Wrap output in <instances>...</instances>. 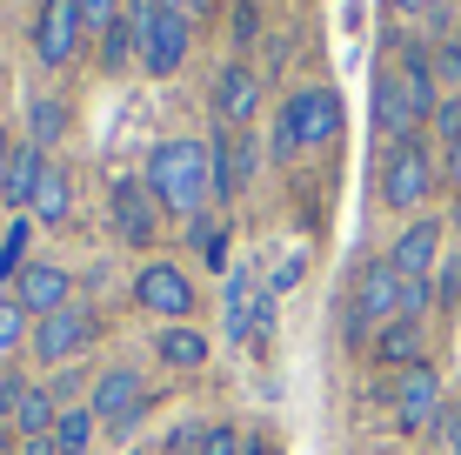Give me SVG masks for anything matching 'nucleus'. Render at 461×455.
Here are the masks:
<instances>
[{
	"label": "nucleus",
	"instance_id": "1",
	"mask_svg": "<svg viewBox=\"0 0 461 455\" xmlns=\"http://www.w3.org/2000/svg\"><path fill=\"white\" fill-rule=\"evenodd\" d=\"M140 181H148V195L161 201V214H174V222L214 214V161H208V141H194V134L154 141L148 161H140Z\"/></svg>",
	"mask_w": 461,
	"mask_h": 455
},
{
	"label": "nucleus",
	"instance_id": "2",
	"mask_svg": "<svg viewBox=\"0 0 461 455\" xmlns=\"http://www.w3.org/2000/svg\"><path fill=\"white\" fill-rule=\"evenodd\" d=\"M328 141H341V94L335 87H294L288 101H281V114H275L267 161L288 168V161H301V154L328 148Z\"/></svg>",
	"mask_w": 461,
	"mask_h": 455
},
{
	"label": "nucleus",
	"instance_id": "3",
	"mask_svg": "<svg viewBox=\"0 0 461 455\" xmlns=\"http://www.w3.org/2000/svg\"><path fill=\"white\" fill-rule=\"evenodd\" d=\"M121 21L134 27V47H140V74L148 81H174V74L187 68V54H194V27L174 21L161 0H127Z\"/></svg>",
	"mask_w": 461,
	"mask_h": 455
},
{
	"label": "nucleus",
	"instance_id": "4",
	"mask_svg": "<svg viewBox=\"0 0 461 455\" xmlns=\"http://www.w3.org/2000/svg\"><path fill=\"white\" fill-rule=\"evenodd\" d=\"M441 187V154L428 148V141H402V148H388V161H381V201H388L394 214H421V201Z\"/></svg>",
	"mask_w": 461,
	"mask_h": 455
},
{
	"label": "nucleus",
	"instance_id": "5",
	"mask_svg": "<svg viewBox=\"0 0 461 455\" xmlns=\"http://www.w3.org/2000/svg\"><path fill=\"white\" fill-rule=\"evenodd\" d=\"M94 335H101V308H94V302H68L60 315L34 322V335H27V355H34V362H41L47 375H54V369L81 362Z\"/></svg>",
	"mask_w": 461,
	"mask_h": 455
},
{
	"label": "nucleus",
	"instance_id": "6",
	"mask_svg": "<svg viewBox=\"0 0 461 455\" xmlns=\"http://www.w3.org/2000/svg\"><path fill=\"white\" fill-rule=\"evenodd\" d=\"M134 308H148V315H161V322H194L201 288H194V275H187L181 261L148 255L134 268Z\"/></svg>",
	"mask_w": 461,
	"mask_h": 455
},
{
	"label": "nucleus",
	"instance_id": "7",
	"mask_svg": "<svg viewBox=\"0 0 461 455\" xmlns=\"http://www.w3.org/2000/svg\"><path fill=\"white\" fill-rule=\"evenodd\" d=\"M81 41H87V21L74 0H34V27H27V47H34V60L47 74L74 68L81 60Z\"/></svg>",
	"mask_w": 461,
	"mask_h": 455
},
{
	"label": "nucleus",
	"instance_id": "8",
	"mask_svg": "<svg viewBox=\"0 0 461 455\" xmlns=\"http://www.w3.org/2000/svg\"><path fill=\"white\" fill-rule=\"evenodd\" d=\"M208 161H214V201H241L261 175V128H214Z\"/></svg>",
	"mask_w": 461,
	"mask_h": 455
},
{
	"label": "nucleus",
	"instance_id": "9",
	"mask_svg": "<svg viewBox=\"0 0 461 455\" xmlns=\"http://www.w3.org/2000/svg\"><path fill=\"white\" fill-rule=\"evenodd\" d=\"M394 315H402V275L375 255L368 268L355 275V295H348V341H361L368 328H388Z\"/></svg>",
	"mask_w": 461,
	"mask_h": 455
},
{
	"label": "nucleus",
	"instance_id": "10",
	"mask_svg": "<svg viewBox=\"0 0 461 455\" xmlns=\"http://www.w3.org/2000/svg\"><path fill=\"white\" fill-rule=\"evenodd\" d=\"M441 409H448V382L435 375V362L394 375V429L402 435H428L441 422Z\"/></svg>",
	"mask_w": 461,
	"mask_h": 455
},
{
	"label": "nucleus",
	"instance_id": "11",
	"mask_svg": "<svg viewBox=\"0 0 461 455\" xmlns=\"http://www.w3.org/2000/svg\"><path fill=\"white\" fill-rule=\"evenodd\" d=\"M261 107H267V81L248 68L241 54L221 60V74H214V114H221V128H261Z\"/></svg>",
	"mask_w": 461,
	"mask_h": 455
},
{
	"label": "nucleus",
	"instance_id": "12",
	"mask_svg": "<svg viewBox=\"0 0 461 455\" xmlns=\"http://www.w3.org/2000/svg\"><path fill=\"white\" fill-rule=\"evenodd\" d=\"M107 214H114V234L127 248H154V234H161V201L148 195L140 175H114V187H107Z\"/></svg>",
	"mask_w": 461,
	"mask_h": 455
},
{
	"label": "nucleus",
	"instance_id": "13",
	"mask_svg": "<svg viewBox=\"0 0 461 455\" xmlns=\"http://www.w3.org/2000/svg\"><path fill=\"white\" fill-rule=\"evenodd\" d=\"M14 302H21V315H27V322L60 315L68 302H81V295H74V268H60V261L34 255V261L21 268V281H14Z\"/></svg>",
	"mask_w": 461,
	"mask_h": 455
},
{
	"label": "nucleus",
	"instance_id": "14",
	"mask_svg": "<svg viewBox=\"0 0 461 455\" xmlns=\"http://www.w3.org/2000/svg\"><path fill=\"white\" fill-rule=\"evenodd\" d=\"M87 409H94V422H101V435L114 429V422H127L134 409H148V375L140 369H101L94 375V388H87Z\"/></svg>",
	"mask_w": 461,
	"mask_h": 455
},
{
	"label": "nucleus",
	"instance_id": "15",
	"mask_svg": "<svg viewBox=\"0 0 461 455\" xmlns=\"http://www.w3.org/2000/svg\"><path fill=\"white\" fill-rule=\"evenodd\" d=\"M441 228H448L441 214H415V222L388 241V255H381V261H388L402 281H428V275H435V255H441Z\"/></svg>",
	"mask_w": 461,
	"mask_h": 455
},
{
	"label": "nucleus",
	"instance_id": "16",
	"mask_svg": "<svg viewBox=\"0 0 461 455\" xmlns=\"http://www.w3.org/2000/svg\"><path fill=\"white\" fill-rule=\"evenodd\" d=\"M375 134L388 141V148H402V141L421 134V107L408 101V81H402L394 68L375 74Z\"/></svg>",
	"mask_w": 461,
	"mask_h": 455
},
{
	"label": "nucleus",
	"instance_id": "17",
	"mask_svg": "<svg viewBox=\"0 0 461 455\" xmlns=\"http://www.w3.org/2000/svg\"><path fill=\"white\" fill-rule=\"evenodd\" d=\"M154 362L174 369V375H194V369L214 362V335L194 322H167V328H154Z\"/></svg>",
	"mask_w": 461,
	"mask_h": 455
},
{
	"label": "nucleus",
	"instance_id": "18",
	"mask_svg": "<svg viewBox=\"0 0 461 455\" xmlns=\"http://www.w3.org/2000/svg\"><path fill=\"white\" fill-rule=\"evenodd\" d=\"M261 302H267V288H261V275L254 268H228V288H221V322H228V341H254V322H261Z\"/></svg>",
	"mask_w": 461,
	"mask_h": 455
},
{
	"label": "nucleus",
	"instance_id": "19",
	"mask_svg": "<svg viewBox=\"0 0 461 455\" xmlns=\"http://www.w3.org/2000/svg\"><path fill=\"white\" fill-rule=\"evenodd\" d=\"M375 362L381 369H394V375H402V369H421L428 362V322H408V315H394L388 328H375Z\"/></svg>",
	"mask_w": 461,
	"mask_h": 455
},
{
	"label": "nucleus",
	"instance_id": "20",
	"mask_svg": "<svg viewBox=\"0 0 461 455\" xmlns=\"http://www.w3.org/2000/svg\"><path fill=\"white\" fill-rule=\"evenodd\" d=\"M47 161L54 154H41L34 141H14V161H7V187H0V201H7V214H27L34 208V187L47 175Z\"/></svg>",
	"mask_w": 461,
	"mask_h": 455
},
{
	"label": "nucleus",
	"instance_id": "21",
	"mask_svg": "<svg viewBox=\"0 0 461 455\" xmlns=\"http://www.w3.org/2000/svg\"><path fill=\"white\" fill-rule=\"evenodd\" d=\"M27 222H34V228H68V222H74V181H68V168H60V161H47Z\"/></svg>",
	"mask_w": 461,
	"mask_h": 455
},
{
	"label": "nucleus",
	"instance_id": "22",
	"mask_svg": "<svg viewBox=\"0 0 461 455\" xmlns=\"http://www.w3.org/2000/svg\"><path fill=\"white\" fill-rule=\"evenodd\" d=\"M68 128H74V107L60 101V94H34V101H27V141H34L41 154H54L60 141H68Z\"/></svg>",
	"mask_w": 461,
	"mask_h": 455
},
{
	"label": "nucleus",
	"instance_id": "23",
	"mask_svg": "<svg viewBox=\"0 0 461 455\" xmlns=\"http://www.w3.org/2000/svg\"><path fill=\"white\" fill-rule=\"evenodd\" d=\"M54 422H60V402L47 396V382H27L21 409H14V442H34V435H54Z\"/></svg>",
	"mask_w": 461,
	"mask_h": 455
},
{
	"label": "nucleus",
	"instance_id": "24",
	"mask_svg": "<svg viewBox=\"0 0 461 455\" xmlns=\"http://www.w3.org/2000/svg\"><path fill=\"white\" fill-rule=\"evenodd\" d=\"M94 442H101V422H94L87 402L60 409V422H54V449H60V455H94Z\"/></svg>",
	"mask_w": 461,
	"mask_h": 455
},
{
	"label": "nucleus",
	"instance_id": "25",
	"mask_svg": "<svg viewBox=\"0 0 461 455\" xmlns=\"http://www.w3.org/2000/svg\"><path fill=\"white\" fill-rule=\"evenodd\" d=\"M187 248H194L214 275L234 268V261H228V222H221V214H194V222H187Z\"/></svg>",
	"mask_w": 461,
	"mask_h": 455
},
{
	"label": "nucleus",
	"instance_id": "26",
	"mask_svg": "<svg viewBox=\"0 0 461 455\" xmlns=\"http://www.w3.org/2000/svg\"><path fill=\"white\" fill-rule=\"evenodd\" d=\"M402 81H408V101L421 107V121H435V107H441V94H435V54L408 47V54H402Z\"/></svg>",
	"mask_w": 461,
	"mask_h": 455
},
{
	"label": "nucleus",
	"instance_id": "27",
	"mask_svg": "<svg viewBox=\"0 0 461 455\" xmlns=\"http://www.w3.org/2000/svg\"><path fill=\"white\" fill-rule=\"evenodd\" d=\"M27 248H34V222H27V214H14V222L0 228V281H21V268L34 261Z\"/></svg>",
	"mask_w": 461,
	"mask_h": 455
},
{
	"label": "nucleus",
	"instance_id": "28",
	"mask_svg": "<svg viewBox=\"0 0 461 455\" xmlns=\"http://www.w3.org/2000/svg\"><path fill=\"white\" fill-rule=\"evenodd\" d=\"M127 68H140V47H134V27L114 21L101 34V74H127Z\"/></svg>",
	"mask_w": 461,
	"mask_h": 455
},
{
	"label": "nucleus",
	"instance_id": "29",
	"mask_svg": "<svg viewBox=\"0 0 461 455\" xmlns=\"http://www.w3.org/2000/svg\"><path fill=\"white\" fill-rule=\"evenodd\" d=\"M27 335H34V322L21 315V302H14V295H0V369L27 349Z\"/></svg>",
	"mask_w": 461,
	"mask_h": 455
},
{
	"label": "nucleus",
	"instance_id": "30",
	"mask_svg": "<svg viewBox=\"0 0 461 455\" xmlns=\"http://www.w3.org/2000/svg\"><path fill=\"white\" fill-rule=\"evenodd\" d=\"M87 388H94V375L81 362H68V369H54L47 375V396L60 402V409H74V402H87Z\"/></svg>",
	"mask_w": 461,
	"mask_h": 455
},
{
	"label": "nucleus",
	"instance_id": "31",
	"mask_svg": "<svg viewBox=\"0 0 461 455\" xmlns=\"http://www.w3.org/2000/svg\"><path fill=\"white\" fill-rule=\"evenodd\" d=\"M441 302V288H435V275L428 281H402V315L408 322H428V308Z\"/></svg>",
	"mask_w": 461,
	"mask_h": 455
},
{
	"label": "nucleus",
	"instance_id": "32",
	"mask_svg": "<svg viewBox=\"0 0 461 455\" xmlns=\"http://www.w3.org/2000/svg\"><path fill=\"white\" fill-rule=\"evenodd\" d=\"M74 7H81V21L94 27V34H107V27L121 21V7H127V0H74Z\"/></svg>",
	"mask_w": 461,
	"mask_h": 455
},
{
	"label": "nucleus",
	"instance_id": "33",
	"mask_svg": "<svg viewBox=\"0 0 461 455\" xmlns=\"http://www.w3.org/2000/svg\"><path fill=\"white\" fill-rule=\"evenodd\" d=\"M254 41H261V7L234 0V47H254Z\"/></svg>",
	"mask_w": 461,
	"mask_h": 455
},
{
	"label": "nucleus",
	"instance_id": "34",
	"mask_svg": "<svg viewBox=\"0 0 461 455\" xmlns=\"http://www.w3.org/2000/svg\"><path fill=\"white\" fill-rule=\"evenodd\" d=\"M201 455H241V429H234V422H208V442H201Z\"/></svg>",
	"mask_w": 461,
	"mask_h": 455
},
{
	"label": "nucleus",
	"instance_id": "35",
	"mask_svg": "<svg viewBox=\"0 0 461 455\" xmlns=\"http://www.w3.org/2000/svg\"><path fill=\"white\" fill-rule=\"evenodd\" d=\"M21 396H27V375H21V369H0V422H14Z\"/></svg>",
	"mask_w": 461,
	"mask_h": 455
},
{
	"label": "nucleus",
	"instance_id": "36",
	"mask_svg": "<svg viewBox=\"0 0 461 455\" xmlns=\"http://www.w3.org/2000/svg\"><path fill=\"white\" fill-rule=\"evenodd\" d=\"M435 134H441V148L461 134V94H441V107H435Z\"/></svg>",
	"mask_w": 461,
	"mask_h": 455
},
{
	"label": "nucleus",
	"instance_id": "37",
	"mask_svg": "<svg viewBox=\"0 0 461 455\" xmlns=\"http://www.w3.org/2000/svg\"><path fill=\"white\" fill-rule=\"evenodd\" d=\"M435 435H441V442H448V455H461V396H448V409H441Z\"/></svg>",
	"mask_w": 461,
	"mask_h": 455
},
{
	"label": "nucleus",
	"instance_id": "38",
	"mask_svg": "<svg viewBox=\"0 0 461 455\" xmlns=\"http://www.w3.org/2000/svg\"><path fill=\"white\" fill-rule=\"evenodd\" d=\"M201 442H208V429H201V422H181V429L167 435V455H201Z\"/></svg>",
	"mask_w": 461,
	"mask_h": 455
},
{
	"label": "nucleus",
	"instance_id": "39",
	"mask_svg": "<svg viewBox=\"0 0 461 455\" xmlns=\"http://www.w3.org/2000/svg\"><path fill=\"white\" fill-rule=\"evenodd\" d=\"M435 275H441V281H435V288H441V308H455V302H461V255L448 261V268H435Z\"/></svg>",
	"mask_w": 461,
	"mask_h": 455
},
{
	"label": "nucleus",
	"instance_id": "40",
	"mask_svg": "<svg viewBox=\"0 0 461 455\" xmlns=\"http://www.w3.org/2000/svg\"><path fill=\"white\" fill-rule=\"evenodd\" d=\"M435 74L461 94V47H441V54H435Z\"/></svg>",
	"mask_w": 461,
	"mask_h": 455
},
{
	"label": "nucleus",
	"instance_id": "41",
	"mask_svg": "<svg viewBox=\"0 0 461 455\" xmlns=\"http://www.w3.org/2000/svg\"><path fill=\"white\" fill-rule=\"evenodd\" d=\"M161 7L174 14V21H187V27H194L201 14H214V0H161Z\"/></svg>",
	"mask_w": 461,
	"mask_h": 455
},
{
	"label": "nucleus",
	"instance_id": "42",
	"mask_svg": "<svg viewBox=\"0 0 461 455\" xmlns=\"http://www.w3.org/2000/svg\"><path fill=\"white\" fill-rule=\"evenodd\" d=\"M441 181H448L455 195H461V134L448 141V148H441Z\"/></svg>",
	"mask_w": 461,
	"mask_h": 455
},
{
	"label": "nucleus",
	"instance_id": "43",
	"mask_svg": "<svg viewBox=\"0 0 461 455\" xmlns=\"http://www.w3.org/2000/svg\"><path fill=\"white\" fill-rule=\"evenodd\" d=\"M381 7H388V14H402V21H415V14H428L435 0H381Z\"/></svg>",
	"mask_w": 461,
	"mask_h": 455
},
{
	"label": "nucleus",
	"instance_id": "44",
	"mask_svg": "<svg viewBox=\"0 0 461 455\" xmlns=\"http://www.w3.org/2000/svg\"><path fill=\"white\" fill-rule=\"evenodd\" d=\"M14 455H60V449H54V435H34V442H21Z\"/></svg>",
	"mask_w": 461,
	"mask_h": 455
},
{
	"label": "nucleus",
	"instance_id": "45",
	"mask_svg": "<svg viewBox=\"0 0 461 455\" xmlns=\"http://www.w3.org/2000/svg\"><path fill=\"white\" fill-rule=\"evenodd\" d=\"M7 161H14V141L0 134V187H7Z\"/></svg>",
	"mask_w": 461,
	"mask_h": 455
},
{
	"label": "nucleus",
	"instance_id": "46",
	"mask_svg": "<svg viewBox=\"0 0 461 455\" xmlns=\"http://www.w3.org/2000/svg\"><path fill=\"white\" fill-rule=\"evenodd\" d=\"M14 449H21V442H14V435H0V455H14Z\"/></svg>",
	"mask_w": 461,
	"mask_h": 455
},
{
	"label": "nucleus",
	"instance_id": "47",
	"mask_svg": "<svg viewBox=\"0 0 461 455\" xmlns=\"http://www.w3.org/2000/svg\"><path fill=\"white\" fill-rule=\"evenodd\" d=\"M127 455H154V449H127Z\"/></svg>",
	"mask_w": 461,
	"mask_h": 455
},
{
	"label": "nucleus",
	"instance_id": "48",
	"mask_svg": "<svg viewBox=\"0 0 461 455\" xmlns=\"http://www.w3.org/2000/svg\"><path fill=\"white\" fill-rule=\"evenodd\" d=\"M0 214H7V201H0ZM0 228H7V222H0Z\"/></svg>",
	"mask_w": 461,
	"mask_h": 455
},
{
	"label": "nucleus",
	"instance_id": "49",
	"mask_svg": "<svg viewBox=\"0 0 461 455\" xmlns=\"http://www.w3.org/2000/svg\"><path fill=\"white\" fill-rule=\"evenodd\" d=\"M455 228H461V208H455Z\"/></svg>",
	"mask_w": 461,
	"mask_h": 455
},
{
	"label": "nucleus",
	"instance_id": "50",
	"mask_svg": "<svg viewBox=\"0 0 461 455\" xmlns=\"http://www.w3.org/2000/svg\"><path fill=\"white\" fill-rule=\"evenodd\" d=\"M214 7H221V0H214Z\"/></svg>",
	"mask_w": 461,
	"mask_h": 455
}]
</instances>
